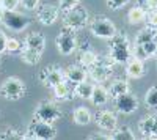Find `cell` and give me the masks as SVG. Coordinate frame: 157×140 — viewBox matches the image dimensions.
Here are the masks:
<instances>
[{"mask_svg":"<svg viewBox=\"0 0 157 140\" xmlns=\"http://www.w3.org/2000/svg\"><path fill=\"white\" fill-rule=\"evenodd\" d=\"M3 13H5V10L0 6V22H3Z\"/></svg>","mask_w":157,"mask_h":140,"instance_id":"obj_39","label":"cell"},{"mask_svg":"<svg viewBox=\"0 0 157 140\" xmlns=\"http://www.w3.org/2000/svg\"><path fill=\"white\" fill-rule=\"evenodd\" d=\"M69 80H61L60 84H57L55 87H54V95H55V98L58 99V101H68V99H72V90H71V87H69V84H68Z\"/></svg>","mask_w":157,"mask_h":140,"instance_id":"obj_19","label":"cell"},{"mask_svg":"<svg viewBox=\"0 0 157 140\" xmlns=\"http://www.w3.org/2000/svg\"><path fill=\"white\" fill-rule=\"evenodd\" d=\"M138 129L143 137L146 138H157V115L143 117L138 123Z\"/></svg>","mask_w":157,"mask_h":140,"instance_id":"obj_13","label":"cell"},{"mask_svg":"<svg viewBox=\"0 0 157 140\" xmlns=\"http://www.w3.org/2000/svg\"><path fill=\"white\" fill-rule=\"evenodd\" d=\"M145 103H146V106L151 110H155L157 112V85L148 90V93L145 96Z\"/></svg>","mask_w":157,"mask_h":140,"instance_id":"obj_29","label":"cell"},{"mask_svg":"<svg viewBox=\"0 0 157 140\" xmlns=\"http://www.w3.org/2000/svg\"><path fill=\"white\" fill-rule=\"evenodd\" d=\"M0 138L2 140H5V138L17 140V138H25V134H21V131L16 129V128H6L2 134H0Z\"/></svg>","mask_w":157,"mask_h":140,"instance_id":"obj_31","label":"cell"},{"mask_svg":"<svg viewBox=\"0 0 157 140\" xmlns=\"http://www.w3.org/2000/svg\"><path fill=\"white\" fill-rule=\"evenodd\" d=\"M58 14H60V8H57L55 5H50V3L41 5L36 11V18L43 25H52L58 19Z\"/></svg>","mask_w":157,"mask_h":140,"instance_id":"obj_11","label":"cell"},{"mask_svg":"<svg viewBox=\"0 0 157 140\" xmlns=\"http://www.w3.org/2000/svg\"><path fill=\"white\" fill-rule=\"evenodd\" d=\"M63 24H64V27H69L72 30H80L88 24V11L78 5L64 11Z\"/></svg>","mask_w":157,"mask_h":140,"instance_id":"obj_4","label":"cell"},{"mask_svg":"<svg viewBox=\"0 0 157 140\" xmlns=\"http://www.w3.org/2000/svg\"><path fill=\"white\" fill-rule=\"evenodd\" d=\"M0 6H2V0H0Z\"/></svg>","mask_w":157,"mask_h":140,"instance_id":"obj_41","label":"cell"},{"mask_svg":"<svg viewBox=\"0 0 157 140\" xmlns=\"http://www.w3.org/2000/svg\"><path fill=\"white\" fill-rule=\"evenodd\" d=\"M127 91H129V84L126 80H123V79H118V80L112 82V85L109 88V95L113 99L118 98L120 95H123V93H127Z\"/></svg>","mask_w":157,"mask_h":140,"instance_id":"obj_24","label":"cell"},{"mask_svg":"<svg viewBox=\"0 0 157 140\" xmlns=\"http://www.w3.org/2000/svg\"><path fill=\"white\" fill-rule=\"evenodd\" d=\"M25 47L35 49L38 52H43L46 47V38L41 33H32L25 38Z\"/></svg>","mask_w":157,"mask_h":140,"instance_id":"obj_21","label":"cell"},{"mask_svg":"<svg viewBox=\"0 0 157 140\" xmlns=\"http://www.w3.org/2000/svg\"><path fill=\"white\" fill-rule=\"evenodd\" d=\"M96 124L99 126L101 129L104 131H109V132H113L116 128H118V120H116V115L113 112H109V110H99L96 113Z\"/></svg>","mask_w":157,"mask_h":140,"instance_id":"obj_12","label":"cell"},{"mask_svg":"<svg viewBox=\"0 0 157 140\" xmlns=\"http://www.w3.org/2000/svg\"><path fill=\"white\" fill-rule=\"evenodd\" d=\"M41 54L43 52H38V50H35V49H30V47L24 46L22 52H21V58L25 63H29V65H36V63L41 60Z\"/></svg>","mask_w":157,"mask_h":140,"instance_id":"obj_25","label":"cell"},{"mask_svg":"<svg viewBox=\"0 0 157 140\" xmlns=\"http://www.w3.org/2000/svg\"><path fill=\"white\" fill-rule=\"evenodd\" d=\"M72 118H74V123H75V124L85 126V124H90V123H91V120H93V115H91V112H90L86 107H77V109H74Z\"/></svg>","mask_w":157,"mask_h":140,"instance_id":"obj_22","label":"cell"},{"mask_svg":"<svg viewBox=\"0 0 157 140\" xmlns=\"http://www.w3.org/2000/svg\"><path fill=\"white\" fill-rule=\"evenodd\" d=\"M55 44H57V49L61 55H69L72 54L75 47H77V38H75V33L72 29L69 27H64L60 35L57 36L55 40Z\"/></svg>","mask_w":157,"mask_h":140,"instance_id":"obj_8","label":"cell"},{"mask_svg":"<svg viewBox=\"0 0 157 140\" xmlns=\"http://www.w3.org/2000/svg\"><path fill=\"white\" fill-rule=\"evenodd\" d=\"M146 22H148V25L157 29V10L146 11Z\"/></svg>","mask_w":157,"mask_h":140,"instance_id":"obj_33","label":"cell"},{"mask_svg":"<svg viewBox=\"0 0 157 140\" xmlns=\"http://www.w3.org/2000/svg\"><path fill=\"white\" fill-rule=\"evenodd\" d=\"M6 43H8V38L3 32H0V54L6 50Z\"/></svg>","mask_w":157,"mask_h":140,"instance_id":"obj_38","label":"cell"},{"mask_svg":"<svg viewBox=\"0 0 157 140\" xmlns=\"http://www.w3.org/2000/svg\"><path fill=\"white\" fill-rule=\"evenodd\" d=\"M88 69H90V76L96 82H104L112 76V68L105 66V65H101V63H94V65L90 66Z\"/></svg>","mask_w":157,"mask_h":140,"instance_id":"obj_17","label":"cell"},{"mask_svg":"<svg viewBox=\"0 0 157 140\" xmlns=\"http://www.w3.org/2000/svg\"><path fill=\"white\" fill-rule=\"evenodd\" d=\"M38 5H39V0H21V6H24L25 10H29V11L36 10Z\"/></svg>","mask_w":157,"mask_h":140,"instance_id":"obj_35","label":"cell"},{"mask_svg":"<svg viewBox=\"0 0 157 140\" xmlns=\"http://www.w3.org/2000/svg\"><path fill=\"white\" fill-rule=\"evenodd\" d=\"M126 3H129V0H107V5L110 10H120Z\"/></svg>","mask_w":157,"mask_h":140,"instance_id":"obj_34","label":"cell"},{"mask_svg":"<svg viewBox=\"0 0 157 140\" xmlns=\"http://www.w3.org/2000/svg\"><path fill=\"white\" fill-rule=\"evenodd\" d=\"M115 107L118 112L121 113H126V115H129V113H134L138 107V99L135 95H132L130 91L127 93H123L120 95L118 98H115Z\"/></svg>","mask_w":157,"mask_h":140,"instance_id":"obj_9","label":"cell"},{"mask_svg":"<svg viewBox=\"0 0 157 140\" xmlns=\"http://www.w3.org/2000/svg\"><path fill=\"white\" fill-rule=\"evenodd\" d=\"M86 68L83 65H71L66 68V71H64V77H66L69 82H72L74 85L78 84V82H83L86 80Z\"/></svg>","mask_w":157,"mask_h":140,"instance_id":"obj_15","label":"cell"},{"mask_svg":"<svg viewBox=\"0 0 157 140\" xmlns=\"http://www.w3.org/2000/svg\"><path fill=\"white\" fill-rule=\"evenodd\" d=\"M2 24L13 32H22L30 25V19L16 10H5Z\"/></svg>","mask_w":157,"mask_h":140,"instance_id":"obj_7","label":"cell"},{"mask_svg":"<svg viewBox=\"0 0 157 140\" xmlns=\"http://www.w3.org/2000/svg\"><path fill=\"white\" fill-rule=\"evenodd\" d=\"M155 55H157V47H155Z\"/></svg>","mask_w":157,"mask_h":140,"instance_id":"obj_40","label":"cell"},{"mask_svg":"<svg viewBox=\"0 0 157 140\" xmlns=\"http://www.w3.org/2000/svg\"><path fill=\"white\" fill-rule=\"evenodd\" d=\"M110 99V95H109V90L104 88L102 85H94V90H93V95H91V103L94 106H105Z\"/></svg>","mask_w":157,"mask_h":140,"instance_id":"obj_18","label":"cell"},{"mask_svg":"<svg viewBox=\"0 0 157 140\" xmlns=\"http://www.w3.org/2000/svg\"><path fill=\"white\" fill-rule=\"evenodd\" d=\"M57 137V129L52 123H46L41 120H33L27 128L25 138H38V140H52Z\"/></svg>","mask_w":157,"mask_h":140,"instance_id":"obj_2","label":"cell"},{"mask_svg":"<svg viewBox=\"0 0 157 140\" xmlns=\"http://www.w3.org/2000/svg\"><path fill=\"white\" fill-rule=\"evenodd\" d=\"M113 132H115V134L112 135L113 140H134V138H135L134 132L130 131V128H127V126H121V128H116Z\"/></svg>","mask_w":157,"mask_h":140,"instance_id":"obj_28","label":"cell"},{"mask_svg":"<svg viewBox=\"0 0 157 140\" xmlns=\"http://www.w3.org/2000/svg\"><path fill=\"white\" fill-rule=\"evenodd\" d=\"M39 80H41L46 87L54 88L57 84L64 80V74L61 72V69L58 66H49V68H46L39 72Z\"/></svg>","mask_w":157,"mask_h":140,"instance_id":"obj_10","label":"cell"},{"mask_svg":"<svg viewBox=\"0 0 157 140\" xmlns=\"http://www.w3.org/2000/svg\"><path fill=\"white\" fill-rule=\"evenodd\" d=\"M145 11H152V10H157V0H143V6H141Z\"/></svg>","mask_w":157,"mask_h":140,"instance_id":"obj_37","label":"cell"},{"mask_svg":"<svg viewBox=\"0 0 157 140\" xmlns=\"http://www.w3.org/2000/svg\"><path fill=\"white\" fill-rule=\"evenodd\" d=\"M112 43H110V55L112 58L116 61V63H127L130 60V57H132V47H130L129 44V40H127V36L120 32L110 38Z\"/></svg>","mask_w":157,"mask_h":140,"instance_id":"obj_1","label":"cell"},{"mask_svg":"<svg viewBox=\"0 0 157 140\" xmlns=\"http://www.w3.org/2000/svg\"><path fill=\"white\" fill-rule=\"evenodd\" d=\"M25 93H27V87L19 77H8L0 85V95L10 101H17L24 98Z\"/></svg>","mask_w":157,"mask_h":140,"instance_id":"obj_3","label":"cell"},{"mask_svg":"<svg viewBox=\"0 0 157 140\" xmlns=\"http://www.w3.org/2000/svg\"><path fill=\"white\" fill-rule=\"evenodd\" d=\"M78 2H80V0H60L58 8H60L61 11H68V10H71V8L77 6V5H78Z\"/></svg>","mask_w":157,"mask_h":140,"instance_id":"obj_32","label":"cell"},{"mask_svg":"<svg viewBox=\"0 0 157 140\" xmlns=\"http://www.w3.org/2000/svg\"><path fill=\"white\" fill-rule=\"evenodd\" d=\"M127 19L130 24H141L146 21V11L143 10L141 6H134L132 10H129L127 13Z\"/></svg>","mask_w":157,"mask_h":140,"instance_id":"obj_26","label":"cell"},{"mask_svg":"<svg viewBox=\"0 0 157 140\" xmlns=\"http://www.w3.org/2000/svg\"><path fill=\"white\" fill-rule=\"evenodd\" d=\"M21 3V0H2L3 10H16V6Z\"/></svg>","mask_w":157,"mask_h":140,"instance_id":"obj_36","label":"cell"},{"mask_svg":"<svg viewBox=\"0 0 157 140\" xmlns=\"http://www.w3.org/2000/svg\"><path fill=\"white\" fill-rule=\"evenodd\" d=\"M155 47H157V41H149L145 44H134L132 57L140 58V60H146V58L155 55Z\"/></svg>","mask_w":157,"mask_h":140,"instance_id":"obj_14","label":"cell"},{"mask_svg":"<svg viewBox=\"0 0 157 140\" xmlns=\"http://www.w3.org/2000/svg\"><path fill=\"white\" fill-rule=\"evenodd\" d=\"M90 30H91V33H93L94 36L107 38V40L113 38L116 35V32H118L116 27H115V24L105 16H96L90 24Z\"/></svg>","mask_w":157,"mask_h":140,"instance_id":"obj_6","label":"cell"},{"mask_svg":"<svg viewBox=\"0 0 157 140\" xmlns=\"http://www.w3.org/2000/svg\"><path fill=\"white\" fill-rule=\"evenodd\" d=\"M78 61H80V65H83V66L88 69L90 66H93L94 63L98 61V55L93 52V50L85 49V50H80V57H78Z\"/></svg>","mask_w":157,"mask_h":140,"instance_id":"obj_27","label":"cell"},{"mask_svg":"<svg viewBox=\"0 0 157 140\" xmlns=\"http://www.w3.org/2000/svg\"><path fill=\"white\" fill-rule=\"evenodd\" d=\"M33 118L54 124L57 120L61 118V110H60V107L54 103V101H43V103H39L36 106Z\"/></svg>","mask_w":157,"mask_h":140,"instance_id":"obj_5","label":"cell"},{"mask_svg":"<svg viewBox=\"0 0 157 140\" xmlns=\"http://www.w3.org/2000/svg\"><path fill=\"white\" fill-rule=\"evenodd\" d=\"M93 90H94V85L91 82H78L75 84V88H74V95L77 98H82V99H91V95H93Z\"/></svg>","mask_w":157,"mask_h":140,"instance_id":"obj_23","label":"cell"},{"mask_svg":"<svg viewBox=\"0 0 157 140\" xmlns=\"http://www.w3.org/2000/svg\"><path fill=\"white\" fill-rule=\"evenodd\" d=\"M149 41H157V29L155 27H148L141 29L135 38V43L134 44H145V43H149Z\"/></svg>","mask_w":157,"mask_h":140,"instance_id":"obj_20","label":"cell"},{"mask_svg":"<svg viewBox=\"0 0 157 140\" xmlns=\"http://www.w3.org/2000/svg\"><path fill=\"white\" fill-rule=\"evenodd\" d=\"M25 44H22L21 41H17L16 38H8V43H6V52L10 54H21L22 49Z\"/></svg>","mask_w":157,"mask_h":140,"instance_id":"obj_30","label":"cell"},{"mask_svg":"<svg viewBox=\"0 0 157 140\" xmlns=\"http://www.w3.org/2000/svg\"><path fill=\"white\" fill-rule=\"evenodd\" d=\"M127 76L132 79H140L145 76V65H143V60L135 58V57H130V60L127 61V66H126Z\"/></svg>","mask_w":157,"mask_h":140,"instance_id":"obj_16","label":"cell"}]
</instances>
